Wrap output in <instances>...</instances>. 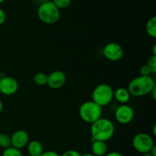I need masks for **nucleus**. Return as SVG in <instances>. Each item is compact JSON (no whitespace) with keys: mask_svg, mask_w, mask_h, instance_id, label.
Returning <instances> with one entry per match:
<instances>
[{"mask_svg":"<svg viewBox=\"0 0 156 156\" xmlns=\"http://www.w3.org/2000/svg\"><path fill=\"white\" fill-rule=\"evenodd\" d=\"M5 2V0H0V4H2V3H3Z\"/></svg>","mask_w":156,"mask_h":156,"instance_id":"nucleus-33","label":"nucleus"},{"mask_svg":"<svg viewBox=\"0 0 156 156\" xmlns=\"http://www.w3.org/2000/svg\"><path fill=\"white\" fill-rule=\"evenodd\" d=\"M6 20V14L2 9L0 8V26L2 25Z\"/></svg>","mask_w":156,"mask_h":156,"instance_id":"nucleus-23","label":"nucleus"},{"mask_svg":"<svg viewBox=\"0 0 156 156\" xmlns=\"http://www.w3.org/2000/svg\"><path fill=\"white\" fill-rule=\"evenodd\" d=\"M66 82V76L61 70H54L47 75V85L53 90L63 87Z\"/></svg>","mask_w":156,"mask_h":156,"instance_id":"nucleus-10","label":"nucleus"},{"mask_svg":"<svg viewBox=\"0 0 156 156\" xmlns=\"http://www.w3.org/2000/svg\"><path fill=\"white\" fill-rule=\"evenodd\" d=\"M103 54L105 58L111 61H119L123 55V47L116 42H110L104 47Z\"/></svg>","mask_w":156,"mask_h":156,"instance_id":"nucleus-9","label":"nucleus"},{"mask_svg":"<svg viewBox=\"0 0 156 156\" xmlns=\"http://www.w3.org/2000/svg\"><path fill=\"white\" fill-rule=\"evenodd\" d=\"M130 93L127 89L120 87L114 92V97L121 104H126L130 99Z\"/></svg>","mask_w":156,"mask_h":156,"instance_id":"nucleus-14","label":"nucleus"},{"mask_svg":"<svg viewBox=\"0 0 156 156\" xmlns=\"http://www.w3.org/2000/svg\"><path fill=\"white\" fill-rule=\"evenodd\" d=\"M143 156H152V155L150 154V153L148 152V153H145V154H143Z\"/></svg>","mask_w":156,"mask_h":156,"instance_id":"nucleus-31","label":"nucleus"},{"mask_svg":"<svg viewBox=\"0 0 156 156\" xmlns=\"http://www.w3.org/2000/svg\"><path fill=\"white\" fill-rule=\"evenodd\" d=\"M37 17L44 24H56L60 18V10L52 1L42 2L37 9Z\"/></svg>","mask_w":156,"mask_h":156,"instance_id":"nucleus-3","label":"nucleus"},{"mask_svg":"<svg viewBox=\"0 0 156 156\" xmlns=\"http://www.w3.org/2000/svg\"><path fill=\"white\" fill-rule=\"evenodd\" d=\"M34 81L38 86H45L47 84V75L43 72L37 73L34 76Z\"/></svg>","mask_w":156,"mask_h":156,"instance_id":"nucleus-16","label":"nucleus"},{"mask_svg":"<svg viewBox=\"0 0 156 156\" xmlns=\"http://www.w3.org/2000/svg\"><path fill=\"white\" fill-rule=\"evenodd\" d=\"M105 156H123V154L118 151H111V152L107 153Z\"/></svg>","mask_w":156,"mask_h":156,"instance_id":"nucleus-25","label":"nucleus"},{"mask_svg":"<svg viewBox=\"0 0 156 156\" xmlns=\"http://www.w3.org/2000/svg\"><path fill=\"white\" fill-rule=\"evenodd\" d=\"M155 87V82L152 76L140 75L129 83L127 90L130 95L140 97L149 94Z\"/></svg>","mask_w":156,"mask_h":156,"instance_id":"nucleus-2","label":"nucleus"},{"mask_svg":"<svg viewBox=\"0 0 156 156\" xmlns=\"http://www.w3.org/2000/svg\"><path fill=\"white\" fill-rule=\"evenodd\" d=\"M27 152L30 156H41L44 152V147L42 143L37 140H33L27 145Z\"/></svg>","mask_w":156,"mask_h":156,"instance_id":"nucleus-13","label":"nucleus"},{"mask_svg":"<svg viewBox=\"0 0 156 156\" xmlns=\"http://www.w3.org/2000/svg\"><path fill=\"white\" fill-rule=\"evenodd\" d=\"M91 151L94 156H105L108 153V145L106 142L98 140L93 141Z\"/></svg>","mask_w":156,"mask_h":156,"instance_id":"nucleus-12","label":"nucleus"},{"mask_svg":"<svg viewBox=\"0 0 156 156\" xmlns=\"http://www.w3.org/2000/svg\"><path fill=\"white\" fill-rule=\"evenodd\" d=\"M38 1H41V3H42V2H46L51 1V0H38Z\"/></svg>","mask_w":156,"mask_h":156,"instance_id":"nucleus-32","label":"nucleus"},{"mask_svg":"<svg viewBox=\"0 0 156 156\" xmlns=\"http://www.w3.org/2000/svg\"><path fill=\"white\" fill-rule=\"evenodd\" d=\"M60 156H82V154L76 150L70 149L64 151Z\"/></svg>","mask_w":156,"mask_h":156,"instance_id":"nucleus-21","label":"nucleus"},{"mask_svg":"<svg viewBox=\"0 0 156 156\" xmlns=\"http://www.w3.org/2000/svg\"><path fill=\"white\" fill-rule=\"evenodd\" d=\"M150 94H152V97H153L154 100H155V99H156V87L153 89V90H152V91H151Z\"/></svg>","mask_w":156,"mask_h":156,"instance_id":"nucleus-27","label":"nucleus"},{"mask_svg":"<svg viewBox=\"0 0 156 156\" xmlns=\"http://www.w3.org/2000/svg\"><path fill=\"white\" fill-rule=\"evenodd\" d=\"M29 142V135L25 130L20 129L15 132L11 136L12 146L21 150L27 146Z\"/></svg>","mask_w":156,"mask_h":156,"instance_id":"nucleus-11","label":"nucleus"},{"mask_svg":"<svg viewBox=\"0 0 156 156\" xmlns=\"http://www.w3.org/2000/svg\"><path fill=\"white\" fill-rule=\"evenodd\" d=\"M79 116L86 123L91 124L101 118L102 107L94 101H86L79 107Z\"/></svg>","mask_w":156,"mask_h":156,"instance_id":"nucleus-4","label":"nucleus"},{"mask_svg":"<svg viewBox=\"0 0 156 156\" xmlns=\"http://www.w3.org/2000/svg\"><path fill=\"white\" fill-rule=\"evenodd\" d=\"M2 110H3V103L2 102L1 99H0V113L2 112Z\"/></svg>","mask_w":156,"mask_h":156,"instance_id":"nucleus-29","label":"nucleus"},{"mask_svg":"<svg viewBox=\"0 0 156 156\" xmlns=\"http://www.w3.org/2000/svg\"><path fill=\"white\" fill-rule=\"evenodd\" d=\"M132 144L136 151L141 154L149 152L155 145L153 138L146 132H140L135 135L133 139Z\"/></svg>","mask_w":156,"mask_h":156,"instance_id":"nucleus-6","label":"nucleus"},{"mask_svg":"<svg viewBox=\"0 0 156 156\" xmlns=\"http://www.w3.org/2000/svg\"><path fill=\"white\" fill-rule=\"evenodd\" d=\"M91 125L90 130L92 142L94 140L107 142L113 137L115 132L112 121L106 118H100Z\"/></svg>","mask_w":156,"mask_h":156,"instance_id":"nucleus-1","label":"nucleus"},{"mask_svg":"<svg viewBox=\"0 0 156 156\" xmlns=\"http://www.w3.org/2000/svg\"><path fill=\"white\" fill-rule=\"evenodd\" d=\"M147 66L150 69V71L152 73H156V56L152 55L149 59L147 62Z\"/></svg>","mask_w":156,"mask_h":156,"instance_id":"nucleus-20","label":"nucleus"},{"mask_svg":"<svg viewBox=\"0 0 156 156\" xmlns=\"http://www.w3.org/2000/svg\"><path fill=\"white\" fill-rule=\"evenodd\" d=\"M151 73H152L150 71V69L149 68L147 64L142 66L141 68H140V74H141V76H150Z\"/></svg>","mask_w":156,"mask_h":156,"instance_id":"nucleus-22","label":"nucleus"},{"mask_svg":"<svg viewBox=\"0 0 156 156\" xmlns=\"http://www.w3.org/2000/svg\"><path fill=\"white\" fill-rule=\"evenodd\" d=\"M18 82L12 76H0V93L5 96H12L18 91Z\"/></svg>","mask_w":156,"mask_h":156,"instance_id":"nucleus-8","label":"nucleus"},{"mask_svg":"<svg viewBox=\"0 0 156 156\" xmlns=\"http://www.w3.org/2000/svg\"><path fill=\"white\" fill-rule=\"evenodd\" d=\"M152 52H153V55L156 56V44H155L152 47Z\"/></svg>","mask_w":156,"mask_h":156,"instance_id":"nucleus-28","label":"nucleus"},{"mask_svg":"<svg viewBox=\"0 0 156 156\" xmlns=\"http://www.w3.org/2000/svg\"><path fill=\"white\" fill-rule=\"evenodd\" d=\"M52 2L60 10L68 8L71 5L72 0H52Z\"/></svg>","mask_w":156,"mask_h":156,"instance_id":"nucleus-19","label":"nucleus"},{"mask_svg":"<svg viewBox=\"0 0 156 156\" xmlns=\"http://www.w3.org/2000/svg\"><path fill=\"white\" fill-rule=\"evenodd\" d=\"M113 99H114V90L109 84H98L93 90L92 101H94L100 106L103 107L109 105Z\"/></svg>","mask_w":156,"mask_h":156,"instance_id":"nucleus-5","label":"nucleus"},{"mask_svg":"<svg viewBox=\"0 0 156 156\" xmlns=\"http://www.w3.org/2000/svg\"><path fill=\"white\" fill-rule=\"evenodd\" d=\"M146 32L151 38H156V17L152 16L148 20L146 25Z\"/></svg>","mask_w":156,"mask_h":156,"instance_id":"nucleus-15","label":"nucleus"},{"mask_svg":"<svg viewBox=\"0 0 156 156\" xmlns=\"http://www.w3.org/2000/svg\"><path fill=\"white\" fill-rule=\"evenodd\" d=\"M2 156H23V154L20 149L10 146L9 148L4 149Z\"/></svg>","mask_w":156,"mask_h":156,"instance_id":"nucleus-18","label":"nucleus"},{"mask_svg":"<svg viewBox=\"0 0 156 156\" xmlns=\"http://www.w3.org/2000/svg\"><path fill=\"white\" fill-rule=\"evenodd\" d=\"M149 153H150L152 156H156V146L155 145H154V146L152 147V148L150 150Z\"/></svg>","mask_w":156,"mask_h":156,"instance_id":"nucleus-26","label":"nucleus"},{"mask_svg":"<svg viewBox=\"0 0 156 156\" xmlns=\"http://www.w3.org/2000/svg\"><path fill=\"white\" fill-rule=\"evenodd\" d=\"M134 118V110L127 104H121L115 110V119L119 123L126 125L130 123Z\"/></svg>","mask_w":156,"mask_h":156,"instance_id":"nucleus-7","label":"nucleus"},{"mask_svg":"<svg viewBox=\"0 0 156 156\" xmlns=\"http://www.w3.org/2000/svg\"><path fill=\"white\" fill-rule=\"evenodd\" d=\"M41 156H60V154L54 151H44Z\"/></svg>","mask_w":156,"mask_h":156,"instance_id":"nucleus-24","label":"nucleus"},{"mask_svg":"<svg viewBox=\"0 0 156 156\" xmlns=\"http://www.w3.org/2000/svg\"><path fill=\"white\" fill-rule=\"evenodd\" d=\"M12 146L11 136L5 132L0 133V147L4 149Z\"/></svg>","mask_w":156,"mask_h":156,"instance_id":"nucleus-17","label":"nucleus"},{"mask_svg":"<svg viewBox=\"0 0 156 156\" xmlns=\"http://www.w3.org/2000/svg\"><path fill=\"white\" fill-rule=\"evenodd\" d=\"M82 156H94L92 153H85V154H82Z\"/></svg>","mask_w":156,"mask_h":156,"instance_id":"nucleus-30","label":"nucleus"}]
</instances>
